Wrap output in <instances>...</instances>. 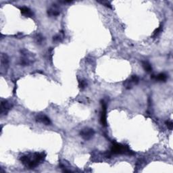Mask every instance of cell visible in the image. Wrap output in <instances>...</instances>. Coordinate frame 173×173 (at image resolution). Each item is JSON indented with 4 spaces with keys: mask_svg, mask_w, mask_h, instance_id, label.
Returning <instances> with one entry per match:
<instances>
[{
    "mask_svg": "<svg viewBox=\"0 0 173 173\" xmlns=\"http://www.w3.org/2000/svg\"><path fill=\"white\" fill-rule=\"evenodd\" d=\"M20 11L22 14L25 16L26 17H32L33 16V12H32L31 9H30L27 7H20Z\"/></svg>",
    "mask_w": 173,
    "mask_h": 173,
    "instance_id": "obj_11",
    "label": "cell"
},
{
    "mask_svg": "<svg viewBox=\"0 0 173 173\" xmlns=\"http://www.w3.org/2000/svg\"><path fill=\"white\" fill-rule=\"evenodd\" d=\"M64 32L61 31L59 32V34H56L53 37V41L55 42V43H60V42L62 41V40L64 39Z\"/></svg>",
    "mask_w": 173,
    "mask_h": 173,
    "instance_id": "obj_12",
    "label": "cell"
},
{
    "mask_svg": "<svg viewBox=\"0 0 173 173\" xmlns=\"http://www.w3.org/2000/svg\"><path fill=\"white\" fill-rule=\"evenodd\" d=\"M44 40L45 39L41 34H36V36H34V41H35L36 44H39V45H41L44 42Z\"/></svg>",
    "mask_w": 173,
    "mask_h": 173,
    "instance_id": "obj_14",
    "label": "cell"
},
{
    "mask_svg": "<svg viewBox=\"0 0 173 173\" xmlns=\"http://www.w3.org/2000/svg\"><path fill=\"white\" fill-rule=\"evenodd\" d=\"M59 14H60V11L56 5H53L52 7L47 9V14L50 17L57 16Z\"/></svg>",
    "mask_w": 173,
    "mask_h": 173,
    "instance_id": "obj_8",
    "label": "cell"
},
{
    "mask_svg": "<svg viewBox=\"0 0 173 173\" xmlns=\"http://www.w3.org/2000/svg\"><path fill=\"white\" fill-rule=\"evenodd\" d=\"M36 121L38 122L42 123L45 125H50L51 120L45 114H39L36 116Z\"/></svg>",
    "mask_w": 173,
    "mask_h": 173,
    "instance_id": "obj_7",
    "label": "cell"
},
{
    "mask_svg": "<svg viewBox=\"0 0 173 173\" xmlns=\"http://www.w3.org/2000/svg\"><path fill=\"white\" fill-rule=\"evenodd\" d=\"M162 28H163V26L161 25L159 26L158 28H157V29L155 30V31L153 32V37L155 38V37H157V36H158V34L160 33L161 32H162Z\"/></svg>",
    "mask_w": 173,
    "mask_h": 173,
    "instance_id": "obj_16",
    "label": "cell"
},
{
    "mask_svg": "<svg viewBox=\"0 0 173 173\" xmlns=\"http://www.w3.org/2000/svg\"><path fill=\"white\" fill-rule=\"evenodd\" d=\"M1 68H4L7 70L9 64V59L6 54L2 53L1 56Z\"/></svg>",
    "mask_w": 173,
    "mask_h": 173,
    "instance_id": "obj_9",
    "label": "cell"
},
{
    "mask_svg": "<svg viewBox=\"0 0 173 173\" xmlns=\"http://www.w3.org/2000/svg\"><path fill=\"white\" fill-rule=\"evenodd\" d=\"M166 124L167 126V127H168L169 129L170 130H172V128H173V123L171 120H168V121H166Z\"/></svg>",
    "mask_w": 173,
    "mask_h": 173,
    "instance_id": "obj_17",
    "label": "cell"
},
{
    "mask_svg": "<svg viewBox=\"0 0 173 173\" xmlns=\"http://www.w3.org/2000/svg\"><path fill=\"white\" fill-rule=\"evenodd\" d=\"M151 78L155 80H158V81L165 82L167 80V75L164 73H159L157 75H153V74L151 75Z\"/></svg>",
    "mask_w": 173,
    "mask_h": 173,
    "instance_id": "obj_10",
    "label": "cell"
},
{
    "mask_svg": "<svg viewBox=\"0 0 173 173\" xmlns=\"http://www.w3.org/2000/svg\"><path fill=\"white\" fill-rule=\"evenodd\" d=\"M86 86H87V82L85 80H80L78 81V86L80 89H84Z\"/></svg>",
    "mask_w": 173,
    "mask_h": 173,
    "instance_id": "obj_15",
    "label": "cell"
},
{
    "mask_svg": "<svg viewBox=\"0 0 173 173\" xmlns=\"http://www.w3.org/2000/svg\"><path fill=\"white\" fill-rule=\"evenodd\" d=\"M46 154L44 152L34 153L33 154L25 155L20 157V161L24 165L29 168H34L45 159Z\"/></svg>",
    "mask_w": 173,
    "mask_h": 173,
    "instance_id": "obj_1",
    "label": "cell"
},
{
    "mask_svg": "<svg viewBox=\"0 0 173 173\" xmlns=\"http://www.w3.org/2000/svg\"><path fill=\"white\" fill-rule=\"evenodd\" d=\"M142 66L144 70L147 72H151L152 71V67L151 64L147 61H142Z\"/></svg>",
    "mask_w": 173,
    "mask_h": 173,
    "instance_id": "obj_13",
    "label": "cell"
},
{
    "mask_svg": "<svg viewBox=\"0 0 173 173\" xmlns=\"http://www.w3.org/2000/svg\"><path fill=\"white\" fill-rule=\"evenodd\" d=\"M94 134H95L94 130L90 128H84V129H82L80 132V136L82 137V139L86 140V141L91 139V138L93 137Z\"/></svg>",
    "mask_w": 173,
    "mask_h": 173,
    "instance_id": "obj_4",
    "label": "cell"
},
{
    "mask_svg": "<svg viewBox=\"0 0 173 173\" xmlns=\"http://www.w3.org/2000/svg\"><path fill=\"white\" fill-rule=\"evenodd\" d=\"M139 81V78L137 75H132L131 77L128 78L124 82V86L126 89H130L132 87L134 84H138Z\"/></svg>",
    "mask_w": 173,
    "mask_h": 173,
    "instance_id": "obj_3",
    "label": "cell"
},
{
    "mask_svg": "<svg viewBox=\"0 0 173 173\" xmlns=\"http://www.w3.org/2000/svg\"><path fill=\"white\" fill-rule=\"evenodd\" d=\"M110 152L112 153V154H127L130 155L134 154V152L130 150L127 145H122L115 142L112 144Z\"/></svg>",
    "mask_w": 173,
    "mask_h": 173,
    "instance_id": "obj_2",
    "label": "cell"
},
{
    "mask_svg": "<svg viewBox=\"0 0 173 173\" xmlns=\"http://www.w3.org/2000/svg\"><path fill=\"white\" fill-rule=\"evenodd\" d=\"M106 109H107V104L104 101H101V116L100 120L101 124L103 126H106L107 121H106Z\"/></svg>",
    "mask_w": 173,
    "mask_h": 173,
    "instance_id": "obj_6",
    "label": "cell"
},
{
    "mask_svg": "<svg viewBox=\"0 0 173 173\" xmlns=\"http://www.w3.org/2000/svg\"><path fill=\"white\" fill-rule=\"evenodd\" d=\"M99 3H101V4L104 5L105 6L109 7V8H112V5H111L110 2H109V1H99Z\"/></svg>",
    "mask_w": 173,
    "mask_h": 173,
    "instance_id": "obj_18",
    "label": "cell"
},
{
    "mask_svg": "<svg viewBox=\"0 0 173 173\" xmlns=\"http://www.w3.org/2000/svg\"><path fill=\"white\" fill-rule=\"evenodd\" d=\"M12 107V104L11 103L9 102L7 100H3L1 102V116H5L7 114V113L10 109Z\"/></svg>",
    "mask_w": 173,
    "mask_h": 173,
    "instance_id": "obj_5",
    "label": "cell"
}]
</instances>
